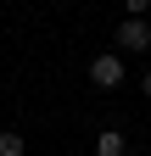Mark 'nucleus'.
Instances as JSON below:
<instances>
[{
    "instance_id": "5",
    "label": "nucleus",
    "mask_w": 151,
    "mask_h": 156,
    "mask_svg": "<svg viewBox=\"0 0 151 156\" xmlns=\"http://www.w3.org/2000/svg\"><path fill=\"white\" fill-rule=\"evenodd\" d=\"M123 6H129V17H145V6H151V0H123Z\"/></svg>"
},
{
    "instance_id": "2",
    "label": "nucleus",
    "mask_w": 151,
    "mask_h": 156,
    "mask_svg": "<svg viewBox=\"0 0 151 156\" xmlns=\"http://www.w3.org/2000/svg\"><path fill=\"white\" fill-rule=\"evenodd\" d=\"M118 45L123 50H151V23L145 17H123L118 23Z\"/></svg>"
},
{
    "instance_id": "1",
    "label": "nucleus",
    "mask_w": 151,
    "mask_h": 156,
    "mask_svg": "<svg viewBox=\"0 0 151 156\" xmlns=\"http://www.w3.org/2000/svg\"><path fill=\"white\" fill-rule=\"evenodd\" d=\"M90 84H95V89H118V84H123V56H118V50L95 56V62H90Z\"/></svg>"
},
{
    "instance_id": "6",
    "label": "nucleus",
    "mask_w": 151,
    "mask_h": 156,
    "mask_svg": "<svg viewBox=\"0 0 151 156\" xmlns=\"http://www.w3.org/2000/svg\"><path fill=\"white\" fill-rule=\"evenodd\" d=\"M140 95H145V101H151V73H145V78H140Z\"/></svg>"
},
{
    "instance_id": "4",
    "label": "nucleus",
    "mask_w": 151,
    "mask_h": 156,
    "mask_svg": "<svg viewBox=\"0 0 151 156\" xmlns=\"http://www.w3.org/2000/svg\"><path fill=\"white\" fill-rule=\"evenodd\" d=\"M23 151H28V140H23V134H11V128L0 134V156H23Z\"/></svg>"
},
{
    "instance_id": "3",
    "label": "nucleus",
    "mask_w": 151,
    "mask_h": 156,
    "mask_svg": "<svg viewBox=\"0 0 151 156\" xmlns=\"http://www.w3.org/2000/svg\"><path fill=\"white\" fill-rule=\"evenodd\" d=\"M123 151H129V140H123L118 128H101L95 134V156H123Z\"/></svg>"
}]
</instances>
